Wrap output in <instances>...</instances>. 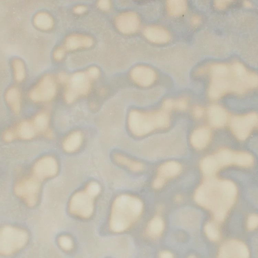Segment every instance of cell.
<instances>
[{
  "label": "cell",
  "mask_w": 258,
  "mask_h": 258,
  "mask_svg": "<svg viewBox=\"0 0 258 258\" xmlns=\"http://www.w3.org/2000/svg\"><path fill=\"white\" fill-rule=\"evenodd\" d=\"M58 165L51 156L38 159L28 175L19 180L14 186L15 194L29 207L34 206L38 199L41 183L45 179L55 175Z\"/></svg>",
  "instance_id": "cell-2"
},
{
  "label": "cell",
  "mask_w": 258,
  "mask_h": 258,
  "mask_svg": "<svg viewBox=\"0 0 258 258\" xmlns=\"http://www.w3.org/2000/svg\"><path fill=\"white\" fill-rule=\"evenodd\" d=\"M211 138V132L207 127H200L196 129L191 134L190 143L197 149L205 148L209 143Z\"/></svg>",
  "instance_id": "cell-18"
},
{
  "label": "cell",
  "mask_w": 258,
  "mask_h": 258,
  "mask_svg": "<svg viewBox=\"0 0 258 258\" xmlns=\"http://www.w3.org/2000/svg\"><path fill=\"white\" fill-rule=\"evenodd\" d=\"M243 5L245 7L250 8L251 7V4L248 1H244Z\"/></svg>",
  "instance_id": "cell-42"
},
{
  "label": "cell",
  "mask_w": 258,
  "mask_h": 258,
  "mask_svg": "<svg viewBox=\"0 0 258 258\" xmlns=\"http://www.w3.org/2000/svg\"><path fill=\"white\" fill-rule=\"evenodd\" d=\"M83 140L82 133L75 131L68 135L62 142V148L68 153H73L77 151L81 146Z\"/></svg>",
  "instance_id": "cell-20"
},
{
  "label": "cell",
  "mask_w": 258,
  "mask_h": 258,
  "mask_svg": "<svg viewBox=\"0 0 258 258\" xmlns=\"http://www.w3.org/2000/svg\"><path fill=\"white\" fill-rule=\"evenodd\" d=\"M204 230L207 236L211 241H217L220 239V230L214 222H208L205 226Z\"/></svg>",
  "instance_id": "cell-28"
},
{
  "label": "cell",
  "mask_w": 258,
  "mask_h": 258,
  "mask_svg": "<svg viewBox=\"0 0 258 258\" xmlns=\"http://www.w3.org/2000/svg\"><path fill=\"white\" fill-rule=\"evenodd\" d=\"M86 72L91 79L97 78L100 74L99 70L96 67H92L89 68Z\"/></svg>",
  "instance_id": "cell-33"
},
{
  "label": "cell",
  "mask_w": 258,
  "mask_h": 258,
  "mask_svg": "<svg viewBox=\"0 0 258 258\" xmlns=\"http://www.w3.org/2000/svg\"><path fill=\"white\" fill-rule=\"evenodd\" d=\"M59 245L64 250H70L73 247V242L71 239L67 236H61L58 239Z\"/></svg>",
  "instance_id": "cell-31"
},
{
  "label": "cell",
  "mask_w": 258,
  "mask_h": 258,
  "mask_svg": "<svg viewBox=\"0 0 258 258\" xmlns=\"http://www.w3.org/2000/svg\"><path fill=\"white\" fill-rule=\"evenodd\" d=\"M34 24L42 30H48L52 28L53 21L51 16L46 12H39L34 18Z\"/></svg>",
  "instance_id": "cell-22"
},
{
  "label": "cell",
  "mask_w": 258,
  "mask_h": 258,
  "mask_svg": "<svg viewBox=\"0 0 258 258\" xmlns=\"http://www.w3.org/2000/svg\"><path fill=\"white\" fill-rule=\"evenodd\" d=\"M200 168L207 177H211L214 176L222 167L214 154L203 159L200 163Z\"/></svg>",
  "instance_id": "cell-19"
},
{
  "label": "cell",
  "mask_w": 258,
  "mask_h": 258,
  "mask_svg": "<svg viewBox=\"0 0 258 258\" xmlns=\"http://www.w3.org/2000/svg\"><path fill=\"white\" fill-rule=\"evenodd\" d=\"M98 7L102 10H108L110 7V2L108 0H101L98 2Z\"/></svg>",
  "instance_id": "cell-37"
},
{
  "label": "cell",
  "mask_w": 258,
  "mask_h": 258,
  "mask_svg": "<svg viewBox=\"0 0 258 258\" xmlns=\"http://www.w3.org/2000/svg\"><path fill=\"white\" fill-rule=\"evenodd\" d=\"M249 252L247 246L242 242L231 240L221 246L218 258H249Z\"/></svg>",
  "instance_id": "cell-11"
},
{
  "label": "cell",
  "mask_w": 258,
  "mask_h": 258,
  "mask_svg": "<svg viewBox=\"0 0 258 258\" xmlns=\"http://www.w3.org/2000/svg\"><path fill=\"white\" fill-rule=\"evenodd\" d=\"M49 120L47 113L39 112L32 119L22 121L5 130L3 139L6 142H11L16 139L30 140L41 135L51 138L52 134L49 128Z\"/></svg>",
  "instance_id": "cell-4"
},
{
  "label": "cell",
  "mask_w": 258,
  "mask_h": 258,
  "mask_svg": "<svg viewBox=\"0 0 258 258\" xmlns=\"http://www.w3.org/2000/svg\"><path fill=\"white\" fill-rule=\"evenodd\" d=\"M235 183L228 179L207 177L195 191V201L213 213L215 219L222 222L237 197Z\"/></svg>",
  "instance_id": "cell-1"
},
{
  "label": "cell",
  "mask_w": 258,
  "mask_h": 258,
  "mask_svg": "<svg viewBox=\"0 0 258 258\" xmlns=\"http://www.w3.org/2000/svg\"><path fill=\"white\" fill-rule=\"evenodd\" d=\"M56 91V86L53 78L47 75L33 87L29 96L34 102H45L51 100L55 95Z\"/></svg>",
  "instance_id": "cell-10"
},
{
  "label": "cell",
  "mask_w": 258,
  "mask_h": 258,
  "mask_svg": "<svg viewBox=\"0 0 258 258\" xmlns=\"http://www.w3.org/2000/svg\"><path fill=\"white\" fill-rule=\"evenodd\" d=\"M5 98L12 110L18 114L21 109V97L18 89L14 87L9 88L6 93Z\"/></svg>",
  "instance_id": "cell-21"
},
{
  "label": "cell",
  "mask_w": 258,
  "mask_h": 258,
  "mask_svg": "<svg viewBox=\"0 0 258 258\" xmlns=\"http://www.w3.org/2000/svg\"><path fill=\"white\" fill-rule=\"evenodd\" d=\"M221 167L233 164L234 152L222 148L215 153Z\"/></svg>",
  "instance_id": "cell-26"
},
{
  "label": "cell",
  "mask_w": 258,
  "mask_h": 258,
  "mask_svg": "<svg viewBox=\"0 0 258 258\" xmlns=\"http://www.w3.org/2000/svg\"><path fill=\"white\" fill-rule=\"evenodd\" d=\"M169 123L168 112L164 110L150 112L133 110L128 119L129 128L137 136H144L155 130L167 127Z\"/></svg>",
  "instance_id": "cell-5"
},
{
  "label": "cell",
  "mask_w": 258,
  "mask_h": 258,
  "mask_svg": "<svg viewBox=\"0 0 258 258\" xmlns=\"http://www.w3.org/2000/svg\"><path fill=\"white\" fill-rule=\"evenodd\" d=\"M247 229L249 231L255 230L258 227V215L252 214L249 215L246 222Z\"/></svg>",
  "instance_id": "cell-30"
},
{
  "label": "cell",
  "mask_w": 258,
  "mask_h": 258,
  "mask_svg": "<svg viewBox=\"0 0 258 258\" xmlns=\"http://www.w3.org/2000/svg\"><path fill=\"white\" fill-rule=\"evenodd\" d=\"M131 76L136 83L143 87L150 86L156 79V74L154 70L144 66L134 68L131 71Z\"/></svg>",
  "instance_id": "cell-14"
},
{
  "label": "cell",
  "mask_w": 258,
  "mask_h": 258,
  "mask_svg": "<svg viewBox=\"0 0 258 258\" xmlns=\"http://www.w3.org/2000/svg\"><path fill=\"white\" fill-rule=\"evenodd\" d=\"M163 227L164 224L162 218L156 216L150 222L148 227V232L151 236H159L161 234Z\"/></svg>",
  "instance_id": "cell-27"
},
{
  "label": "cell",
  "mask_w": 258,
  "mask_h": 258,
  "mask_svg": "<svg viewBox=\"0 0 258 258\" xmlns=\"http://www.w3.org/2000/svg\"><path fill=\"white\" fill-rule=\"evenodd\" d=\"M115 25L121 32L124 34H131L138 30L140 25V20L135 13L126 12L119 14L116 17Z\"/></svg>",
  "instance_id": "cell-13"
},
{
  "label": "cell",
  "mask_w": 258,
  "mask_h": 258,
  "mask_svg": "<svg viewBox=\"0 0 258 258\" xmlns=\"http://www.w3.org/2000/svg\"><path fill=\"white\" fill-rule=\"evenodd\" d=\"M181 170V166L179 163L170 161L162 164L158 169L157 176L153 183L156 189L161 188L167 179L177 175Z\"/></svg>",
  "instance_id": "cell-12"
},
{
  "label": "cell",
  "mask_w": 258,
  "mask_h": 258,
  "mask_svg": "<svg viewBox=\"0 0 258 258\" xmlns=\"http://www.w3.org/2000/svg\"><path fill=\"white\" fill-rule=\"evenodd\" d=\"M91 80L86 72H77L69 76L66 84L64 98L68 103L78 97L87 94L91 88Z\"/></svg>",
  "instance_id": "cell-8"
},
{
  "label": "cell",
  "mask_w": 258,
  "mask_h": 258,
  "mask_svg": "<svg viewBox=\"0 0 258 258\" xmlns=\"http://www.w3.org/2000/svg\"><path fill=\"white\" fill-rule=\"evenodd\" d=\"M144 34L149 41L158 44L166 43L170 39L167 30L160 26L147 27L144 31Z\"/></svg>",
  "instance_id": "cell-17"
},
{
  "label": "cell",
  "mask_w": 258,
  "mask_h": 258,
  "mask_svg": "<svg viewBox=\"0 0 258 258\" xmlns=\"http://www.w3.org/2000/svg\"><path fill=\"white\" fill-rule=\"evenodd\" d=\"M258 125V114L251 112L232 117L230 121L231 130L239 140H246L253 128Z\"/></svg>",
  "instance_id": "cell-9"
},
{
  "label": "cell",
  "mask_w": 258,
  "mask_h": 258,
  "mask_svg": "<svg viewBox=\"0 0 258 258\" xmlns=\"http://www.w3.org/2000/svg\"><path fill=\"white\" fill-rule=\"evenodd\" d=\"M100 190L97 182L88 183L83 189L76 192L72 197L69 205L70 212L80 218H89L93 212L95 199Z\"/></svg>",
  "instance_id": "cell-6"
},
{
  "label": "cell",
  "mask_w": 258,
  "mask_h": 258,
  "mask_svg": "<svg viewBox=\"0 0 258 258\" xmlns=\"http://www.w3.org/2000/svg\"><path fill=\"white\" fill-rule=\"evenodd\" d=\"M93 44V40L92 37L80 34H73L66 38L62 47L66 51L90 47Z\"/></svg>",
  "instance_id": "cell-15"
},
{
  "label": "cell",
  "mask_w": 258,
  "mask_h": 258,
  "mask_svg": "<svg viewBox=\"0 0 258 258\" xmlns=\"http://www.w3.org/2000/svg\"><path fill=\"white\" fill-rule=\"evenodd\" d=\"M254 158L251 154L247 152H234L233 164L243 167H249L253 165Z\"/></svg>",
  "instance_id": "cell-23"
},
{
  "label": "cell",
  "mask_w": 258,
  "mask_h": 258,
  "mask_svg": "<svg viewBox=\"0 0 258 258\" xmlns=\"http://www.w3.org/2000/svg\"><path fill=\"white\" fill-rule=\"evenodd\" d=\"M192 112L193 115L196 118H199L203 116L204 113V110L202 107L200 106H196L194 108Z\"/></svg>",
  "instance_id": "cell-38"
},
{
  "label": "cell",
  "mask_w": 258,
  "mask_h": 258,
  "mask_svg": "<svg viewBox=\"0 0 258 258\" xmlns=\"http://www.w3.org/2000/svg\"><path fill=\"white\" fill-rule=\"evenodd\" d=\"M189 258H195V257L193 255H191L190 257H189Z\"/></svg>",
  "instance_id": "cell-43"
},
{
  "label": "cell",
  "mask_w": 258,
  "mask_h": 258,
  "mask_svg": "<svg viewBox=\"0 0 258 258\" xmlns=\"http://www.w3.org/2000/svg\"><path fill=\"white\" fill-rule=\"evenodd\" d=\"M28 240L27 232L21 229L6 226L0 231V253L13 254L21 249Z\"/></svg>",
  "instance_id": "cell-7"
},
{
  "label": "cell",
  "mask_w": 258,
  "mask_h": 258,
  "mask_svg": "<svg viewBox=\"0 0 258 258\" xmlns=\"http://www.w3.org/2000/svg\"><path fill=\"white\" fill-rule=\"evenodd\" d=\"M166 5L169 14L173 16L182 15L187 8L186 1L183 0L168 1Z\"/></svg>",
  "instance_id": "cell-24"
},
{
  "label": "cell",
  "mask_w": 258,
  "mask_h": 258,
  "mask_svg": "<svg viewBox=\"0 0 258 258\" xmlns=\"http://www.w3.org/2000/svg\"><path fill=\"white\" fill-rule=\"evenodd\" d=\"M160 258H173V257L171 253L167 251H164L160 253Z\"/></svg>",
  "instance_id": "cell-41"
},
{
  "label": "cell",
  "mask_w": 258,
  "mask_h": 258,
  "mask_svg": "<svg viewBox=\"0 0 258 258\" xmlns=\"http://www.w3.org/2000/svg\"><path fill=\"white\" fill-rule=\"evenodd\" d=\"M66 51L62 46L58 47L53 52V57L56 60H61L64 55Z\"/></svg>",
  "instance_id": "cell-34"
},
{
  "label": "cell",
  "mask_w": 258,
  "mask_h": 258,
  "mask_svg": "<svg viewBox=\"0 0 258 258\" xmlns=\"http://www.w3.org/2000/svg\"><path fill=\"white\" fill-rule=\"evenodd\" d=\"M163 109L168 112L172 109H174V100L172 99L165 100L163 103Z\"/></svg>",
  "instance_id": "cell-35"
},
{
  "label": "cell",
  "mask_w": 258,
  "mask_h": 258,
  "mask_svg": "<svg viewBox=\"0 0 258 258\" xmlns=\"http://www.w3.org/2000/svg\"><path fill=\"white\" fill-rule=\"evenodd\" d=\"M114 159L118 164L127 167L133 171H140L143 169V165L141 163L129 159L122 155L116 154L114 155Z\"/></svg>",
  "instance_id": "cell-25"
},
{
  "label": "cell",
  "mask_w": 258,
  "mask_h": 258,
  "mask_svg": "<svg viewBox=\"0 0 258 258\" xmlns=\"http://www.w3.org/2000/svg\"><path fill=\"white\" fill-rule=\"evenodd\" d=\"M187 106V103L184 98H180L174 101V108L183 110L186 108Z\"/></svg>",
  "instance_id": "cell-32"
},
{
  "label": "cell",
  "mask_w": 258,
  "mask_h": 258,
  "mask_svg": "<svg viewBox=\"0 0 258 258\" xmlns=\"http://www.w3.org/2000/svg\"><path fill=\"white\" fill-rule=\"evenodd\" d=\"M231 2H232L231 1H216L214 2V5L218 9L223 10L225 9Z\"/></svg>",
  "instance_id": "cell-36"
},
{
  "label": "cell",
  "mask_w": 258,
  "mask_h": 258,
  "mask_svg": "<svg viewBox=\"0 0 258 258\" xmlns=\"http://www.w3.org/2000/svg\"><path fill=\"white\" fill-rule=\"evenodd\" d=\"M143 210V203L138 198L122 195L114 200L111 209L110 228L118 232L127 229L138 218Z\"/></svg>",
  "instance_id": "cell-3"
},
{
  "label": "cell",
  "mask_w": 258,
  "mask_h": 258,
  "mask_svg": "<svg viewBox=\"0 0 258 258\" xmlns=\"http://www.w3.org/2000/svg\"><path fill=\"white\" fill-rule=\"evenodd\" d=\"M12 67L15 80L18 82H22L25 77V70L23 61L18 58L13 59Z\"/></svg>",
  "instance_id": "cell-29"
},
{
  "label": "cell",
  "mask_w": 258,
  "mask_h": 258,
  "mask_svg": "<svg viewBox=\"0 0 258 258\" xmlns=\"http://www.w3.org/2000/svg\"><path fill=\"white\" fill-rule=\"evenodd\" d=\"M208 115L210 123L215 127L224 126L228 120L226 111L218 105H213L209 108Z\"/></svg>",
  "instance_id": "cell-16"
},
{
  "label": "cell",
  "mask_w": 258,
  "mask_h": 258,
  "mask_svg": "<svg viewBox=\"0 0 258 258\" xmlns=\"http://www.w3.org/2000/svg\"><path fill=\"white\" fill-rule=\"evenodd\" d=\"M87 10V7L83 5H78L74 8L73 11L76 14H82Z\"/></svg>",
  "instance_id": "cell-39"
},
{
  "label": "cell",
  "mask_w": 258,
  "mask_h": 258,
  "mask_svg": "<svg viewBox=\"0 0 258 258\" xmlns=\"http://www.w3.org/2000/svg\"><path fill=\"white\" fill-rule=\"evenodd\" d=\"M191 21L193 25H198L201 22V18L199 16H194L192 17Z\"/></svg>",
  "instance_id": "cell-40"
}]
</instances>
